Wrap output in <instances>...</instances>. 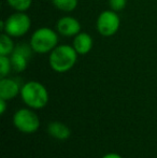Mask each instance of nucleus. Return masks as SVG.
Here are the masks:
<instances>
[{
	"label": "nucleus",
	"mask_w": 157,
	"mask_h": 158,
	"mask_svg": "<svg viewBox=\"0 0 157 158\" xmlns=\"http://www.w3.org/2000/svg\"><path fill=\"white\" fill-rule=\"evenodd\" d=\"M79 54L72 45L58 44L48 55V64L57 73H65L71 70L78 61Z\"/></svg>",
	"instance_id": "1"
},
{
	"label": "nucleus",
	"mask_w": 157,
	"mask_h": 158,
	"mask_svg": "<svg viewBox=\"0 0 157 158\" xmlns=\"http://www.w3.org/2000/svg\"><path fill=\"white\" fill-rule=\"evenodd\" d=\"M21 98L30 109L40 110L48 102V92L46 87L38 81H28L21 88Z\"/></svg>",
	"instance_id": "2"
},
{
	"label": "nucleus",
	"mask_w": 157,
	"mask_h": 158,
	"mask_svg": "<svg viewBox=\"0 0 157 158\" xmlns=\"http://www.w3.org/2000/svg\"><path fill=\"white\" fill-rule=\"evenodd\" d=\"M59 41V33L50 27H40L36 29L29 40V45L37 54H50Z\"/></svg>",
	"instance_id": "3"
},
{
	"label": "nucleus",
	"mask_w": 157,
	"mask_h": 158,
	"mask_svg": "<svg viewBox=\"0 0 157 158\" xmlns=\"http://www.w3.org/2000/svg\"><path fill=\"white\" fill-rule=\"evenodd\" d=\"M31 19L26 12H16L1 22V30L12 38H21L29 31Z\"/></svg>",
	"instance_id": "4"
},
{
	"label": "nucleus",
	"mask_w": 157,
	"mask_h": 158,
	"mask_svg": "<svg viewBox=\"0 0 157 158\" xmlns=\"http://www.w3.org/2000/svg\"><path fill=\"white\" fill-rule=\"evenodd\" d=\"M13 125L23 133H34L40 127V119L34 109H19L13 115Z\"/></svg>",
	"instance_id": "5"
},
{
	"label": "nucleus",
	"mask_w": 157,
	"mask_h": 158,
	"mask_svg": "<svg viewBox=\"0 0 157 158\" xmlns=\"http://www.w3.org/2000/svg\"><path fill=\"white\" fill-rule=\"evenodd\" d=\"M119 26H121V19H119L118 12L111 10V9L102 11L97 17V31L102 37L110 38L114 35L118 31Z\"/></svg>",
	"instance_id": "6"
},
{
	"label": "nucleus",
	"mask_w": 157,
	"mask_h": 158,
	"mask_svg": "<svg viewBox=\"0 0 157 158\" xmlns=\"http://www.w3.org/2000/svg\"><path fill=\"white\" fill-rule=\"evenodd\" d=\"M32 48L30 45L22 43L19 45L15 46V50L12 54L10 55L11 64H12V69L15 72H23L26 70L28 66V60L30 59L32 54Z\"/></svg>",
	"instance_id": "7"
},
{
	"label": "nucleus",
	"mask_w": 157,
	"mask_h": 158,
	"mask_svg": "<svg viewBox=\"0 0 157 158\" xmlns=\"http://www.w3.org/2000/svg\"><path fill=\"white\" fill-rule=\"evenodd\" d=\"M56 31L66 38L76 37L81 32V24L73 16H63L57 21Z\"/></svg>",
	"instance_id": "8"
},
{
	"label": "nucleus",
	"mask_w": 157,
	"mask_h": 158,
	"mask_svg": "<svg viewBox=\"0 0 157 158\" xmlns=\"http://www.w3.org/2000/svg\"><path fill=\"white\" fill-rule=\"evenodd\" d=\"M22 86L19 82L11 77H1L0 80V98L6 100L14 99L19 94H21Z\"/></svg>",
	"instance_id": "9"
},
{
	"label": "nucleus",
	"mask_w": 157,
	"mask_h": 158,
	"mask_svg": "<svg viewBox=\"0 0 157 158\" xmlns=\"http://www.w3.org/2000/svg\"><path fill=\"white\" fill-rule=\"evenodd\" d=\"M72 46L79 55H86L92 51L94 46V40L87 32H80L73 37Z\"/></svg>",
	"instance_id": "10"
},
{
	"label": "nucleus",
	"mask_w": 157,
	"mask_h": 158,
	"mask_svg": "<svg viewBox=\"0 0 157 158\" xmlns=\"http://www.w3.org/2000/svg\"><path fill=\"white\" fill-rule=\"evenodd\" d=\"M48 133L56 140H67L71 135V130L61 122H52L48 125Z\"/></svg>",
	"instance_id": "11"
},
{
	"label": "nucleus",
	"mask_w": 157,
	"mask_h": 158,
	"mask_svg": "<svg viewBox=\"0 0 157 158\" xmlns=\"http://www.w3.org/2000/svg\"><path fill=\"white\" fill-rule=\"evenodd\" d=\"M15 50V45L11 35L2 32L0 35V55L10 56Z\"/></svg>",
	"instance_id": "12"
},
{
	"label": "nucleus",
	"mask_w": 157,
	"mask_h": 158,
	"mask_svg": "<svg viewBox=\"0 0 157 158\" xmlns=\"http://www.w3.org/2000/svg\"><path fill=\"white\" fill-rule=\"evenodd\" d=\"M53 6L63 12H73L78 8L79 0H52Z\"/></svg>",
	"instance_id": "13"
},
{
	"label": "nucleus",
	"mask_w": 157,
	"mask_h": 158,
	"mask_svg": "<svg viewBox=\"0 0 157 158\" xmlns=\"http://www.w3.org/2000/svg\"><path fill=\"white\" fill-rule=\"evenodd\" d=\"M6 3L16 12H26L32 4V0H6Z\"/></svg>",
	"instance_id": "14"
},
{
	"label": "nucleus",
	"mask_w": 157,
	"mask_h": 158,
	"mask_svg": "<svg viewBox=\"0 0 157 158\" xmlns=\"http://www.w3.org/2000/svg\"><path fill=\"white\" fill-rule=\"evenodd\" d=\"M12 69V64H11L10 56H3L0 55V77H6Z\"/></svg>",
	"instance_id": "15"
},
{
	"label": "nucleus",
	"mask_w": 157,
	"mask_h": 158,
	"mask_svg": "<svg viewBox=\"0 0 157 158\" xmlns=\"http://www.w3.org/2000/svg\"><path fill=\"white\" fill-rule=\"evenodd\" d=\"M127 6V0H109V6L115 12H121Z\"/></svg>",
	"instance_id": "16"
},
{
	"label": "nucleus",
	"mask_w": 157,
	"mask_h": 158,
	"mask_svg": "<svg viewBox=\"0 0 157 158\" xmlns=\"http://www.w3.org/2000/svg\"><path fill=\"white\" fill-rule=\"evenodd\" d=\"M6 110V100L0 98V114L3 115Z\"/></svg>",
	"instance_id": "17"
},
{
	"label": "nucleus",
	"mask_w": 157,
	"mask_h": 158,
	"mask_svg": "<svg viewBox=\"0 0 157 158\" xmlns=\"http://www.w3.org/2000/svg\"><path fill=\"white\" fill-rule=\"evenodd\" d=\"M101 158H123L119 154H116V153H108V154L103 155Z\"/></svg>",
	"instance_id": "18"
}]
</instances>
